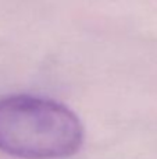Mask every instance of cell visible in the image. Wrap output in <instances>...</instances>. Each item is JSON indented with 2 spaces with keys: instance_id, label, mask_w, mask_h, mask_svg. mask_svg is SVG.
<instances>
[{
  "instance_id": "cell-1",
  "label": "cell",
  "mask_w": 157,
  "mask_h": 159,
  "mask_svg": "<svg viewBox=\"0 0 157 159\" xmlns=\"http://www.w3.org/2000/svg\"><path fill=\"white\" fill-rule=\"evenodd\" d=\"M85 138L82 121L66 105L38 95L0 96V151L19 159H64Z\"/></svg>"
}]
</instances>
